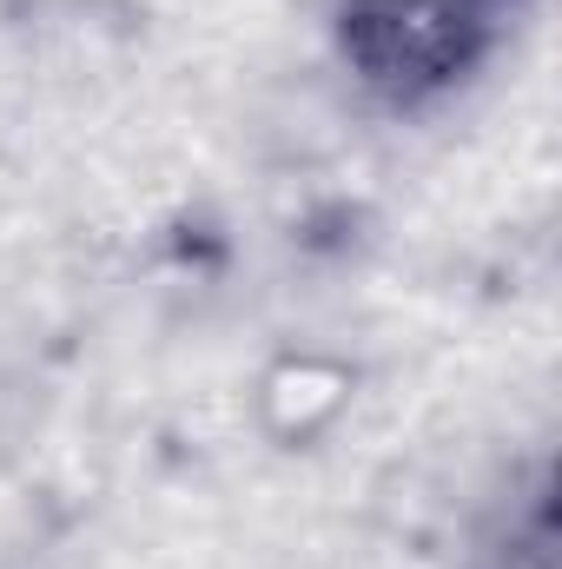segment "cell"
I'll return each instance as SVG.
<instances>
[{"mask_svg": "<svg viewBox=\"0 0 562 569\" xmlns=\"http://www.w3.org/2000/svg\"><path fill=\"white\" fill-rule=\"evenodd\" d=\"M344 398H351V371L344 365H331V358H284L259 385V418H265V430L279 443H311L318 430L338 425Z\"/></svg>", "mask_w": 562, "mask_h": 569, "instance_id": "7a4b0ae2", "label": "cell"}, {"mask_svg": "<svg viewBox=\"0 0 562 569\" xmlns=\"http://www.w3.org/2000/svg\"><path fill=\"white\" fill-rule=\"evenodd\" d=\"M503 7L510 0H344L338 40L371 93L411 107L476 67Z\"/></svg>", "mask_w": 562, "mask_h": 569, "instance_id": "6da1fadb", "label": "cell"}]
</instances>
